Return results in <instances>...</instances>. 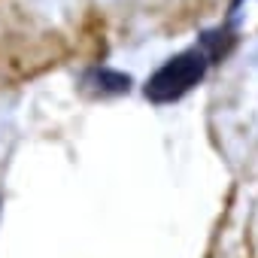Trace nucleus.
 Listing matches in <instances>:
<instances>
[{
    "label": "nucleus",
    "mask_w": 258,
    "mask_h": 258,
    "mask_svg": "<svg viewBox=\"0 0 258 258\" xmlns=\"http://www.w3.org/2000/svg\"><path fill=\"white\" fill-rule=\"evenodd\" d=\"M210 70V55L201 49V46H191V49H182L176 52L173 58H167L143 85V97L149 103H158V106H167V103H176L182 100L195 85L204 82Z\"/></svg>",
    "instance_id": "f257e3e1"
},
{
    "label": "nucleus",
    "mask_w": 258,
    "mask_h": 258,
    "mask_svg": "<svg viewBox=\"0 0 258 258\" xmlns=\"http://www.w3.org/2000/svg\"><path fill=\"white\" fill-rule=\"evenodd\" d=\"M79 85H82V91H88V94L118 97V94H131L134 79H131V73H121V70H115V67L94 64V67H85V70H82Z\"/></svg>",
    "instance_id": "f03ea898"
},
{
    "label": "nucleus",
    "mask_w": 258,
    "mask_h": 258,
    "mask_svg": "<svg viewBox=\"0 0 258 258\" xmlns=\"http://www.w3.org/2000/svg\"><path fill=\"white\" fill-rule=\"evenodd\" d=\"M234 43H237L234 16H231V22H225V25H219V28H213V31H204L201 40H198V46L210 55V64H219L222 58H228L231 49H234Z\"/></svg>",
    "instance_id": "7ed1b4c3"
},
{
    "label": "nucleus",
    "mask_w": 258,
    "mask_h": 258,
    "mask_svg": "<svg viewBox=\"0 0 258 258\" xmlns=\"http://www.w3.org/2000/svg\"><path fill=\"white\" fill-rule=\"evenodd\" d=\"M240 4H243V0H234V4H231V16L237 19V10H240Z\"/></svg>",
    "instance_id": "20e7f679"
}]
</instances>
